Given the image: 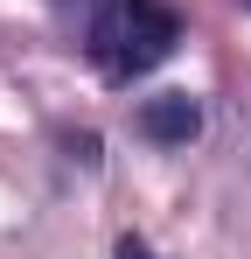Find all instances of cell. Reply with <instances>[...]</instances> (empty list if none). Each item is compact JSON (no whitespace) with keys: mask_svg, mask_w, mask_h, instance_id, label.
<instances>
[{"mask_svg":"<svg viewBox=\"0 0 251 259\" xmlns=\"http://www.w3.org/2000/svg\"><path fill=\"white\" fill-rule=\"evenodd\" d=\"M196 126H203V112H196V98H189V91H167V98H147V105H140V133H147V140H161V147L196 140Z\"/></svg>","mask_w":251,"mask_h":259,"instance_id":"cell-2","label":"cell"},{"mask_svg":"<svg viewBox=\"0 0 251 259\" xmlns=\"http://www.w3.org/2000/svg\"><path fill=\"white\" fill-rule=\"evenodd\" d=\"M174 42H181L174 7H161V0H105L84 49H91V63H98L112 84H133V77H147L154 63H167Z\"/></svg>","mask_w":251,"mask_h":259,"instance_id":"cell-1","label":"cell"},{"mask_svg":"<svg viewBox=\"0 0 251 259\" xmlns=\"http://www.w3.org/2000/svg\"><path fill=\"white\" fill-rule=\"evenodd\" d=\"M119 259H154V252H147L140 238H126V245H119Z\"/></svg>","mask_w":251,"mask_h":259,"instance_id":"cell-3","label":"cell"}]
</instances>
